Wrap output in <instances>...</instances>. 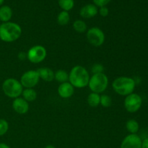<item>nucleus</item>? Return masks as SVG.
Wrapping results in <instances>:
<instances>
[{"mask_svg": "<svg viewBox=\"0 0 148 148\" xmlns=\"http://www.w3.org/2000/svg\"><path fill=\"white\" fill-rule=\"evenodd\" d=\"M2 90L6 96L10 98H17L22 95L23 87L20 82L14 78H7L3 82Z\"/></svg>", "mask_w": 148, "mask_h": 148, "instance_id": "4", "label": "nucleus"}, {"mask_svg": "<svg viewBox=\"0 0 148 148\" xmlns=\"http://www.w3.org/2000/svg\"><path fill=\"white\" fill-rule=\"evenodd\" d=\"M143 105V98L140 95L132 92L127 95L124 101L125 109L130 113H135L138 111Z\"/></svg>", "mask_w": 148, "mask_h": 148, "instance_id": "8", "label": "nucleus"}, {"mask_svg": "<svg viewBox=\"0 0 148 148\" xmlns=\"http://www.w3.org/2000/svg\"><path fill=\"white\" fill-rule=\"evenodd\" d=\"M91 71H92L93 75H95V74L103 73L104 67L101 64H95L94 65H92V68H91Z\"/></svg>", "mask_w": 148, "mask_h": 148, "instance_id": "25", "label": "nucleus"}, {"mask_svg": "<svg viewBox=\"0 0 148 148\" xmlns=\"http://www.w3.org/2000/svg\"><path fill=\"white\" fill-rule=\"evenodd\" d=\"M87 101L90 106L95 107L98 106L100 105V101H101V95L95 92H90L88 95V98H87Z\"/></svg>", "mask_w": 148, "mask_h": 148, "instance_id": "18", "label": "nucleus"}, {"mask_svg": "<svg viewBox=\"0 0 148 148\" xmlns=\"http://www.w3.org/2000/svg\"><path fill=\"white\" fill-rule=\"evenodd\" d=\"M23 99L27 102H33L37 98V92L33 88H25L22 92Z\"/></svg>", "mask_w": 148, "mask_h": 148, "instance_id": "16", "label": "nucleus"}, {"mask_svg": "<svg viewBox=\"0 0 148 148\" xmlns=\"http://www.w3.org/2000/svg\"><path fill=\"white\" fill-rule=\"evenodd\" d=\"M9 130V124L7 120L0 119V137L4 135Z\"/></svg>", "mask_w": 148, "mask_h": 148, "instance_id": "24", "label": "nucleus"}, {"mask_svg": "<svg viewBox=\"0 0 148 148\" xmlns=\"http://www.w3.org/2000/svg\"><path fill=\"white\" fill-rule=\"evenodd\" d=\"M45 148H56V147L53 145H46Z\"/></svg>", "mask_w": 148, "mask_h": 148, "instance_id": "31", "label": "nucleus"}, {"mask_svg": "<svg viewBox=\"0 0 148 148\" xmlns=\"http://www.w3.org/2000/svg\"><path fill=\"white\" fill-rule=\"evenodd\" d=\"M88 41L95 47H100L104 43L106 36L104 32L98 27H92L88 29L86 33Z\"/></svg>", "mask_w": 148, "mask_h": 148, "instance_id": "6", "label": "nucleus"}, {"mask_svg": "<svg viewBox=\"0 0 148 148\" xmlns=\"http://www.w3.org/2000/svg\"><path fill=\"white\" fill-rule=\"evenodd\" d=\"M126 129L130 134H137L140 130V124L135 119H132L126 123Z\"/></svg>", "mask_w": 148, "mask_h": 148, "instance_id": "17", "label": "nucleus"}, {"mask_svg": "<svg viewBox=\"0 0 148 148\" xmlns=\"http://www.w3.org/2000/svg\"><path fill=\"white\" fill-rule=\"evenodd\" d=\"M98 7L94 4H88L83 6L79 11V14L84 19H90L97 15Z\"/></svg>", "mask_w": 148, "mask_h": 148, "instance_id": "13", "label": "nucleus"}, {"mask_svg": "<svg viewBox=\"0 0 148 148\" xmlns=\"http://www.w3.org/2000/svg\"><path fill=\"white\" fill-rule=\"evenodd\" d=\"M136 82L134 79L129 77H119L112 82V88L116 93L122 96L132 94L135 89Z\"/></svg>", "mask_w": 148, "mask_h": 148, "instance_id": "3", "label": "nucleus"}, {"mask_svg": "<svg viewBox=\"0 0 148 148\" xmlns=\"http://www.w3.org/2000/svg\"><path fill=\"white\" fill-rule=\"evenodd\" d=\"M40 77L36 70H28L20 77V83L25 88H33L38 84Z\"/></svg>", "mask_w": 148, "mask_h": 148, "instance_id": "9", "label": "nucleus"}, {"mask_svg": "<svg viewBox=\"0 0 148 148\" xmlns=\"http://www.w3.org/2000/svg\"><path fill=\"white\" fill-rule=\"evenodd\" d=\"M0 148H11L8 145L5 144V143H0Z\"/></svg>", "mask_w": 148, "mask_h": 148, "instance_id": "30", "label": "nucleus"}, {"mask_svg": "<svg viewBox=\"0 0 148 148\" xmlns=\"http://www.w3.org/2000/svg\"><path fill=\"white\" fill-rule=\"evenodd\" d=\"M36 71L40 79H42L45 82H52L54 79V72L50 68L40 67Z\"/></svg>", "mask_w": 148, "mask_h": 148, "instance_id": "14", "label": "nucleus"}, {"mask_svg": "<svg viewBox=\"0 0 148 148\" xmlns=\"http://www.w3.org/2000/svg\"><path fill=\"white\" fill-rule=\"evenodd\" d=\"M141 148H148V137L142 140V147Z\"/></svg>", "mask_w": 148, "mask_h": 148, "instance_id": "29", "label": "nucleus"}, {"mask_svg": "<svg viewBox=\"0 0 148 148\" xmlns=\"http://www.w3.org/2000/svg\"><path fill=\"white\" fill-rule=\"evenodd\" d=\"M12 17V10L11 7L7 5L0 7V21L2 23L10 22Z\"/></svg>", "mask_w": 148, "mask_h": 148, "instance_id": "15", "label": "nucleus"}, {"mask_svg": "<svg viewBox=\"0 0 148 148\" xmlns=\"http://www.w3.org/2000/svg\"><path fill=\"white\" fill-rule=\"evenodd\" d=\"M0 25H1V23H0Z\"/></svg>", "mask_w": 148, "mask_h": 148, "instance_id": "33", "label": "nucleus"}, {"mask_svg": "<svg viewBox=\"0 0 148 148\" xmlns=\"http://www.w3.org/2000/svg\"><path fill=\"white\" fill-rule=\"evenodd\" d=\"M142 139L137 134H130L121 142L120 148H141Z\"/></svg>", "mask_w": 148, "mask_h": 148, "instance_id": "10", "label": "nucleus"}, {"mask_svg": "<svg viewBox=\"0 0 148 148\" xmlns=\"http://www.w3.org/2000/svg\"><path fill=\"white\" fill-rule=\"evenodd\" d=\"M88 86L92 92L102 93L108 86V78L104 73L95 74L90 78Z\"/></svg>", "mask_w": 148, "mask_h": 148, "instance_id": "5", "label": "nucleus"}, {"mask_svg": "<svg viewBox=\"0 0 148 148\" xmlns=\"http://www.w3.org/2000/svg\"><path fill=\"white\" fill-rule=\"evenodd\" d=\"M58 4L63 11L69 12L75 6L74 0H58Z\"/></svg>", "mask_w": 148, "mask_h": 148, "instance_id": "22", "label": "nucleus"}, {"mask_svg": "<svg viewBox=\"0 0 148 148\" xmlns=\"http://www.w3.org/2000/svg\"><path fill=\"white\" fill-rule=\"evenodd\" d=\"M92 1L97 7H106L111 0H92Z\"/></svg>", "mask_w": 148, "mask_h": 148, "instance_id": "26", "label": "nucleus"}, {"mask_svg": "<svg viewBox=\"0 0 148 148\" xmlns=\"http://www.w3.org/2000/svg\"><path fill=\"white\" fill-rule=\"evenodd\" d=\"M75 92V88L71 85L69 82L61 83L58 88V94L64 99L69 98L73 95Z\"/></svg>", "mask_w": 148, "mask_h": 148, "instance_id": "12", "label": "nucleus"}, {"mask_svg": "<svg viewBox=\"0 0 148 148\" xmlns=\"http://www.w3.org/2000/svg\"><path fill=\"white\" fill-rule=\"evenodd\" d=\"M23 30L20 25L13 22L2 23L0 25V40L6 43H12L18 40Z\"/></svg>", "mask_w": 148, "mask_h": 148, "instance_id": "2", "label": "nucleus"}, {"mask_svg": "<svg viewBox=\"0 0 148 148\" xmlns=\"http://www.w3.org/2000/svg\"><path fill=\"white\" fill-rule=\"evenodd\" d=\"M29 103L28 102L23 99V98H14L12 102V108L17 114H25L29 111Z\"/></svg>", "mask_w": 148, "mask_h": 148, "instance_id": "11", "label": "nucleus"}, {"mask_svg": "<svg viewBox=\"0 0 148 148\" xmlns=\"http://www.w3.org/2000/svg\"><path fill=\"white\" fill-rule=\"evenodd\" d=\"M47 56V51L41 45H36L30 48L27 52V59L33 64H38L43 62Z\"/></svg>", "mask_w": 148, "mask_h": 148, "instance_id": "7", "label": "nucleus"}, {"mask_svg": "<svg viewBox=\"0 0 148 148\" xmlns=\"http://www.w3.org/2000/svg\"><path fill=\"white\" fill-rule=\"evenodd\" d=\"M4 1V0H0V7H1V6H2Z\"/></svg>", "mask_w": 148, "mask_h": 148, "instance_id": "32", "label": "nucleus"}, {"mask_svg": "<svg viewBox=\"0 0 148 148\" xmlns=\"http://www.w3.org/2000/svg\"><path fill=\"white\" fill-rule=\"evenodd\" d=\"M17 57L21 61L25 60V59H27V53H25V52H20L17 55Z\"/></svg>", "mask_w": 148, "mask_h": 148, "instance_id": "28", "label": "nucleus"}, {"mask_svg": "<svg viewBox=\"0 0 148 148\" xmlns=\"http://www.w3.org/2000/svg\"><path fill=\"white\" fill-rule=\"evenodd\" d=\"M98 12H99L100 15L102 16V17H106L108 15V14H109V10H108V9L107 8L106 6V7H100L99 10H98Z\"/></svg>", "mask_w": 148, "mask_h": 148, "instance_id": "27", "label": "nucleus"}, {"mask_svg": "<svg viewBox=\"0 0 148 148\" xmlns=\"http://www.w3.org/2000/svg\"><path fill=\"white\" fill-rule=\"evenodd\" d=\"M54 79L60 83L68 82L69 80V73L64 69H59L54 72Z\"/></svg>", "mask_w": 148, "mask_h": 148, "instance_id": "19", "label": "nucleus"}, {"mask_svg": "<svg viewBox=\"0 0 148 148\" xmlns=\"http://www.w3.org/2000/svg\"><path fill=\"white\" fill-rule=\"evenodd\" d=\"M69 20H70V15L69 14V12L62 10L58 14L57 23L60 25H66L69 23Z\"/></svg>", "mask_w": 148, "mask_h": 148, "instance_id": "20", "label": "nucleus"}, {"mask_svg": "<svg viewBox=\"0 0 148 148\" xmlns=\"http://www.w3.org/2000/svg\"><path fill=\"white\" fill-rule=\"evenodd\" d=\"M100 105L102 106L104 108H108L112 105V99L111 97L108 95H101V101H100Z\"/></svg>", "mask_w": 148, "mask_h": 148, "instance_id": "23", "label": "nucleus"}, {"mask_svg": "<svg viewBox=\"0 0 148 148\" xmlns=\"http://www.w3.org/2000/svg\"><path fill=\"white\" fill-rule=\"evenodd\" d=\"M73 28L76 32L79 33H83L88 29V26L85 22H84L82 20H77L73 23Z\"/></svg>", "mask_w": 148, "mask_h": 148, "instance_id": "21", "label": "nucleus"}, {"mask_svg": "<svg viewBox=\"0 0 148 148\" xmlns=\"http://www.w3.org/2000/svg\"><path fill=\"white\" fill-rule=\"evenodd\" d=\"M90 74L84 66L77 65L71 69L69 73V82L76 88H84L88 86L89 82Z\"/></svg>", "mask_w": 148, "mask_h": 148, "instance_id": "1", "label": "nucleus"}]
</instances>
